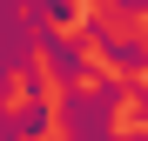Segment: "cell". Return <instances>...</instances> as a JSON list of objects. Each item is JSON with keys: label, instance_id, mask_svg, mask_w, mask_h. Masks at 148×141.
Instances as JSON below:
<instances>
[{"label": "cell", "instance_id": "cell-3", "mask_svg": "<svg viewBox=\"0 0 148 141\" xmlns=\"http://www.w3.org/2000/svg\"><path fill=\"white\" fill-rule=\"evenodd\" d=\"M14 128H20V141H47V134H61V114H54V101H20Z\"/></svg>", "mask_w": 148, "mask_h": 141}, {"label": "cell", "instance_id": "cell-4", "mask_svg": "<svg viewBox=\"0 0 148 141\" xmlns=\"http://www.w3.org/2000/svg\"><path fill=\"white\" fill-rule=\"evenodd\" d=\"M128 114H135V121L148 128V81H135V101H128Z\"/></svg>", "mask_w": 148, "mask_h": 141}, {"label": "cell", "instance_id": "cell-1", "mask_svg": "<svg viewBox=\"0 0 148 141\" xmlns=\"http://www.w3.org/2000/svg\"><path fill=\"white\" fill-rule=\"evenodd\" d=\"M54 114H61V141H114V101H101L94 87H74L54 94Z\"/></svg>", "mask_w": 148, "mask_h": 141}, {"label": "cell", "instance_id": "cell-5", "mask_svg": "<svg viewBox=\"0 0 148 141\" xmlns=\"http://www.w3.org/2000/svg\"><path fill=\"white\" fill-rule=\"evenodd\" d=\"M114 141H148V128H135V134H114Z\"/></svg>", "mask_w": 148, "mask_h": 141}, {"label": "cell", "instance_id": "cell-2", "mask_svg": "<svg viewBox=\"0 0 148 141\" xmlns=\"http://www.w3.org/2000/svg\"><path fill=\"white\" fill-rule=\"evenodd\" d=\"M94 61H101L108 74H121V81H148V34H135V27H114L101 47H94Z\"/></svg>", "mask_w": 148, "mask_h": 141}]
</instances>
